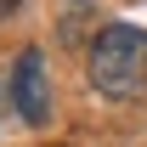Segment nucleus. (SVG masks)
<instances>
[{"mask_svg": "<svg viewBox=\"0 0 147 147\" xmlns=\"http://www.w3.org/2000/svg\"><path fill=\"white\" fill-rule=\"evenodd\" d=\"M85 68H91V91H102L108 102H136V96H147V28H136V23H108V28L96 34Z\"/></svg>", "mask_w": 147, "mask_h": 147, "instance_id": "1", "label": "nucleus"}, {"mask_svg": "<svg viewBox=\"0 0 147 147\" xmlns=\"http://www.w3.org/2000/svg\"><path fill=\"white\" fill-rule=\"evenodd\" d=\"M17 6H23V0H0V17H11V11H17Z\"/></svg>", "mask_w": 147, "mask_h": 147, "instance_id": "3", "label": "nucleus"}, {"mask_svg": "<svg viewBox=\"0 0 147 147\" xmlns=\"http://www.w3.org/2000/svg\"><path fill=\"white\" fill-rule=\"evenodd\" d=\"M6 96H11L23 125H51V74H45V51L40 45L17 51L11 74H6Z\"/></svg>", "mask_w": 147, "mask_h": 147, "instance_id": "2", "label": "nucleus"}]
</instances>
